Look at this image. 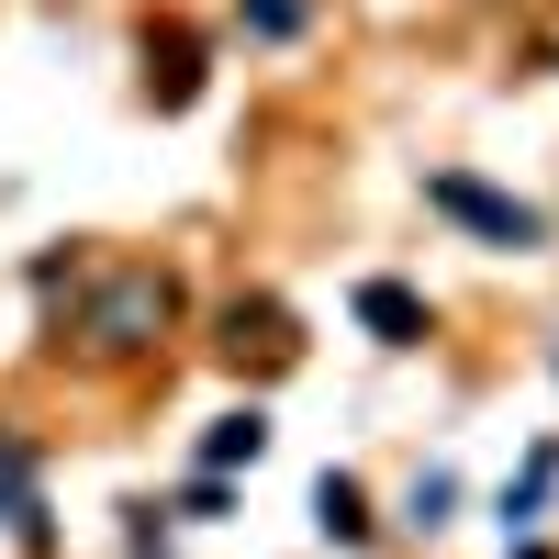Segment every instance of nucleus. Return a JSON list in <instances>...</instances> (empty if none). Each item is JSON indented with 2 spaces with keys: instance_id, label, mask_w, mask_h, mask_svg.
<instances>
[{
  "instance_id": "obj_1",
  "label": "nucleus",
  "mask_w": 559,
  "mask_h": 559,
  "mask_svg": "<svg viewBox=\"0 0 559 559\" xmlns=\"http://www.w3.org/2000/svg\"><path fill=\"white\" fill-rule=\"evenodd\" d=\"M426 202H437L448 224H471V236H492V247H548V213H537V202L481 191L471 168H437V179H426Z\"/></svg>"
},
{
  "instance_id": "obj_8",
  "label": "nucleus",
  "mask_w": 559,
  "mask_h": 559,
  "mask_svg": "<svg viewBox=\"0 0 559 559\" xmlns=\"http://www.w3.org/2000/svg\"><path fill=\"white\" fill-rule=\"evenodd\" d=\"M247 34H302V0H247Z\"/></svg>"
},
{
  "instance_id": "obj_9",
  "label": "nucleus",
  "mask_w": 559,
  "mask_h": 559,
  "mask_svg": "<svg viewBox=\"0 0 559 559\" xmlns=\"http://www.w3.org/2000/svg\"><path fill=\"white\" fill-rule=\"evenodd\" d=\"M515 559H548V548H515Z\"/></svg>"
},
{
  "instance_id": "obj_5",
  "label": "nucleus",
  "mask_w": 559,
  "mask_h": 559,
  "mask_svg": "<svg viewBox=\"0 0 559 559\" xmlns=\"http://www.w3.org/2000/svg\"><path fill=\"white\" fill-rule=\"evenodd\" d=\"M313 526L336 537V548H358V537H369V503H358V481H347V471H324V481H313Z\"/></svg>"
},
{
  "instance_id": "obj_7",
  "label": "nucleus",
  "mask_w": 559,
  "mask_h": 559,
  "mask_svg": "<svg viewBox=\"0 0 559 559\" xmlns=\"http://www.w3.org/2000/svg\"><path fill=\"white\" fill-rule=\"evenodd\" d=\"M448 503H459V481H448V471H426V481L403 492V515H414V526H448Z\"/></svg>"
},
{
  "instance_id": "obj_3",
  "label": "nucleus",
  "mask_w": 559,
  "mask_h": 559,
  "mask_svg": "<svg viewBox=\"0 0 559 559\" xmlns=\"http://www.w3.org/2000/svg\"><path fill=\"white\" fill-rule=\"evenodd\" d=\"M358 324H369L381 347H414V336H426V302H414L403 280H358Z\"/></svg>"
},
{
  "instance_id": "obj_6",
  "label": "nucleus",
  "mask_w": 559,
  "mask_h": 559,
  "mask_svg": "<svg viewBox=\"0 0 559 559\" xmlns=\"http://www.w3.org/2000/svg\"><path fill=\"white\" fill-rule=\"evenodd\" d=\"M548 481H559V448H537V471H526L515 492H503V526H515V537L537 526V503H548Z\"/></svg>"
},
{
  "instance_id": "obj_4",
  "label": "nucleus",
  "mask_w": 559,
  "mask_h": 559,
  "mask_svg": "<svg viewBox=\"0 0 559 559\" xmlns=\"http://www.w3.org/2000/svg\"><path fill=\"white\" fill-rule=\"evenodd\" d=\"M258 459H269V414H224L202 437V471H258Z\"/></svg>"
},
{
  "instance_id": "obj_2",
  "label": "nucleus",
  "mask_w": 559,
  "mask_h": 559,
  "mask_svg": "<svg viewBox=\"0 0 559 559\" xmlns=\"http://www.w3.org/2000/svg\"><path fill=\"white\" fill-rule=\"evenodd\" d=\"M168 324V280H112V302L90 313V347H146Z\"/></svg>"
}]
</instances>
